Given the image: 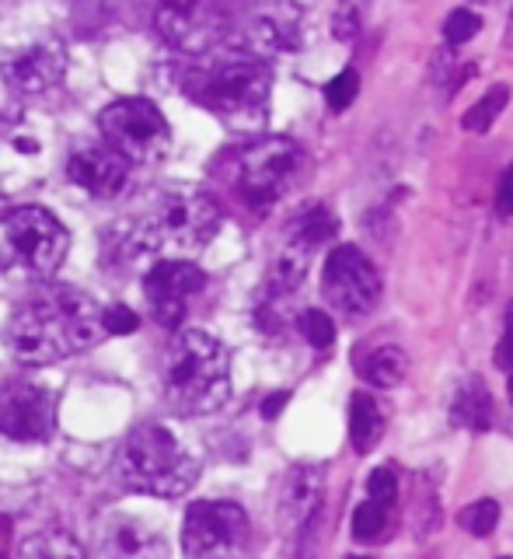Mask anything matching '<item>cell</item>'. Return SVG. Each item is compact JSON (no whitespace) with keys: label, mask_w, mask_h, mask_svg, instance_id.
Masks as SVG:
<instances>
[{"label":"cell","mask_w":513,"mask_h":559,"mask_svg":"<svg viewBox=\"0 0 513 559\" xmlns=\"http://www.w3.org/2000/svg\"><path fill=\"white\" fill-rule=\"evenodd\" d=\"M301 165H304V154L294 140L266 137L241 147L227 161L224 179L238 193L241 203H248L255 210H266L301 179Z\"/></svg>","instance_id":"obj_7"},{"label":"cell","mask_w":513,"mask_h":559,"mask_svg":"<svg viewBox=\"0 0 513 559\" xmlns=\"http://www.w3.org/2000/svg\"><path fill=\"white\" fill-rule=\"evenodd\" d=\"M336 35L339 39H353L356 35V11L353 7H346V11L336 14Z\"/></svg>","instance_id":"obj_34"},{"label":"cell","mask_w":513,"mask_h":559,"mask_svg":"<svg viewBox=\"0 0 513 559\" xmlns=\"http://www.w3.org/2000/svg\"><path fill=\"white\" fill-rule=\"evenodd\" d=\"M95 549L102 559H165V539L133 514H105L95 525Z\"/></svg>","instance_id":"obj_16"},{"label":"cell","mask_w":513,"mask_h":559,"mask_svg":"<svg viewBox=\"0 0 513 559\" xmlns=\"http://www.w3.org/2000/svg\"><path fill=\"white\" fill-rule=\"evenodd\" d=\"M451 423L454 427H468V430L489 427V392L479 378H468L465 385H461V392L454 395Z\"/></svg>","instance_id":"obj_19"},{"label":"cell","mask_w":513,"mask_h":559,"mask_svg":"<svg viewBox=\"0 0 513 559\" xmlns=\"http://www.w3.org/2000/svg\"><path fill=\"white\" fill-rule=\"evenodd\" d=\"M220 231V207L210 193L192 186L154 189L126 224L133 256H192Z\"/></svg>","instance_id":"obj_2"},{"label":"cell","mask_w":513,"mask_h":559,"mask_svg":"<svg viewBox=\"0 0 513 559\" xmlns=\"http://www.w3.org/2000/svg\"><path fill=\"white\" fill-rule=\"evenodd\" d=\"M287 399H290L287 392H276V395H269V399L262 402V416H266V420H276V416H280V409L287 406Z\"/></svg>","instance_id":"obj_35"},{"label":"cell","mask_w":513,"mask_h":559,"mask_svg":"<svg viewBox=\"0 0 513 559\" xmlns=\"http://www.w3.org/2000/svg\"><path fill=\"white\" fill-rule=\"evenodd\" d=\"M105 144L116 147L130 165H151L168 154L171 130L161 109L147 98H119L98 112Z\"/></svg>","instance_id":"obj_8"},{"label":"cell","mask_w":513,"mask_h":559,"mask_svg":"<svg viewBox=\"0 0 513 559\" xmlns=\"http://www.w3.org/2000/svg\"><path fill=\"white\" fill-rule=\"evenodd\" d=\"M322 290L336 308L360 318L381 297V280H377L374 263L356 245H339V249L329 252V263H325L322 273Z\"/></svg>","instance_id":"obj_12"},{"label":"cell","mask_w":513,"mask_h":559,"mask_svg":"<svg viewBox=\"0 0 513 559\" xmlns=\"http://www.w3.org/2000/svg\"><path fill=\"white\" fill-rule=\"evenodd\" d=\"M248 539V514L231 500H196L185 511V559H231Z\"/></svg>","instance_id":"obj_9"},{"label":"cell","mask_w":513,"mask_h":559,"mask_svg":"<svg viewBox=\"0 0 513 559\" xmlns=\"http://www.w3.org/2000/svg\"><path fill=\"white\" fill-rule=\"evenodd\" d=\"M133 329H137L133 308H123V304L105 308V332H109V336H126V332H133Z\"/></svg>","instance_id":"obj_31"},{"label":"cell","mask_w":513,"mask_h":559,"mask_svg":"<svg viewBox=\"0 0 513 559\" xmlns=\"http://www.w3.org/2000/svg\"><path fill=\"white\" fill-rule=\"evenodd\" d=\"M384 521H388V511H384L381 504H374V500H367V504H360L353 514V535L360 542H374L377 535L384 532Z\"/></svg>","instance_id":"obj_26"},{"label":"cell","mask_w":513,"mask_h":559,"mask_svg":"<svg viewBox=\"0 0 513 559\" xmlns=\"http://www.w3.org/2000/svg\"><path fill=\"white\" fill-rule=\"evenodd\" d=\"M63 70H67V49L56 39L32 42L0 63V77L18 95H42L56 88L63 81Z\"/></svg>","instance_id":"obj_15"},{"label":"cell","mask_w":513,"mask_h":559,"mask_svg":"<svg viewBox=\"0 0 513 559\" xmlns=\"http://www.w3.org/2000/svg\"><path fill=\"white\" fill-rule=\"evenodd\" d=\"M322 504V472L318 469H294L283 483L280 521L287 528H301Z\"/></svg>","instance_id":"obj_17"},{"label":"cell","mask_w":513,"mask_h":559,"mask_svg":"<svg viewBox=\"0 0 513 559\" xmlns=\"http://www.w3.org/2000/svg\"><path fill=\"white\" fill-rule=\"evenodd\" d=\"M356 559H360V556H356Z\"/></svg>","instance_id":"obj_39"},{"label":"cell","mask_w":513,"mask_h":559,"mask_svg":"<svg viewBox=\"0 0 513 559\" xmlns=\"http://www.w3.org/2000/svg\"><path fill=\"white\" fill-rule=\"evenodd\" d=\"M496 210H500L503 217L513 214V165L503 172L500 179V189H496Z\"/></svg>","instance_id":"obj_32"},{"label":"cell","mask_w":513,"mask_h":559,"mask_svg":"<svg viewBox=\"0 0 513 559\" xmlns=\"http://www.w3.org/2000/svg\"><path fill=\"white\" fill-rule=\"evenodd\" d=\"M161 395L175 413L206 416L231 399V360L220 339L203 329L171 336L161 357Z\"/></svg>","instance_id":"obj_4"},{"label":"cell","mask_w":513,"mask_h":559,"mask_svg":"<svg viewBox=\"0 0 513 559\" xmlns=\"http://www.w3.org/2000/svg\"><path fill=\"white\" fill-rule=\"evenodd\" d=\"M304 270H308V252L290 245V249L280 252V259H276L273 270H269V290H273V294H290V290L301 287Z\"/></svg>","instance_id":"obj_22"},{"label":"cell","mask_w":513,"mask_h":559,"mask_svg":"<svg viewBox=\"0 0 513 559\" xmlns=\"http://www.w3.org/2000/svg\"><path fill=\"white\" fill-rule=\"evenodd\" d=\"M503 559H510V556H503Z\"/></svg>","instance_id":"obj_38"},{"label":"cell","mask_w":513,"mask_h":559,"mask_svg":"<svg viewBox=\"0 0 513 559\" xmlns=\"http://www.w3.org/2000/svg\"><path fill=\"white\" fill-rule=\"evenodd\" d=\"M405 374H409V357H405V350H398V346H381V350L370 357V367H367L370 385L395 388Z\"/></svg>","instance_id":"obj_23"},{"label":"cell","mask_w":513,"mask_h":559,"mask_svg":"<svg viewBox=\"0 0 513 559\" xmlns=\"http://www.w3.org/2000/svg\"><path fill=\"white\" fill-rule=\"evenodd\" d=\"M7 546H11V521L0 518V559H7Z\"/></svg>","instance_id":"obj_36"},{"label":"cell","mask_w":513,"mask_h":559,"mask_svg":"<svg viewBox=\"0 0 513 559\" xmlns=\"http://www.w3.org/2000/svg\"><path fill=\"white\" fill-rule=\"evenodd\" d=\"M507 102H510V84H493V88H489L486 95L465 112V130L486 133L489 126L496 123V116L507 109Z\"/></svg>","instance_id":"obj_24"},{"label":"cell","mask_w":513,"mask_h":559,"mask_svg":"<svg viewBox=\"0 0 513 559\" xmlns=\"http://www.w3.org/2000/svg\"><path fill=\"white\" fill-rule=\"evenodd\" d=\"M158 35L171 49L185 56H210L213 46L227 32V11L217 4H199V0H182V4H161L154 14Z\"/></svg>","instance_id":"obj_11"},{"label":"cell","mask_w":513,"mask_h":559,"mask_svg":"<svg viewBox=\"0 0 513 559\" xmlns=\"http://www.w3.org/2000/svg\"><path fill=\"white\" fill-rule=\"evenodd\" d=\"M301 336L308 339L311 346H332V339H336V322H332L325 311H318V308H308L301 315Z\"/></svg>","instance_id":"obj_27"},{"label":"cell","mask_w":513,"mask_h":559,"mask_svg":"<svg viewBox=\"0 0 513 559\" xmlns=\"http://www.w3.org/2000/svg\"><path fill=\"white\" fill-rule=\"evenodd\" d=\"M185 95L210 109L217 119H224L234 130H259L266 123L269 91H273V74L262 56L252 49H231L220 56H203L196 67H189L182 81Z\"/></svg>","instance_id":"obj_3"},{"label":"cell","mask_w":513,"mask_h":559,"mask_svg":"<svg viewBox=\"0 0 513 559\" xmlns=\"http://www.w3.org/2000/svg\"><path fill=\"white\" fill-rule=\"evenodd\" d=\"M56 430V392L39 381L11 378L0 385V434L21 444L49 441Z\"/></svg>","instance_id":"obj_10"},{"label":"cell","mask_w":513,"mask_h":559,"mask_svg":"<svg viewBox=\"0 0 513 559\" xmlns=\"http://www.w3.org/2000/svg\"><path fill=\"white\" fill-rule=\"evenodd\" d=\"M70 235L46 207H14L0 214V273L46 280L67 259Z\"/></svg>","instance_id":"obj_6"},{"label":"cell","mask_w":513,"mask_h":559,"mask_svg":"<svg viewBox=\"0 0 513 559\" xmlns=\"http://www.w3.org/2000/svg\"><path fill=\"white\" fill-rule=\"evenodd\" d=\"M384 434V420L377 402L370 399L367 392H356L353 402H349V441H353L356 451H370Z\"/></svg>","instance_id":"obj_18"},{"label":"cell","mask_w":513,"mask_h":559,"mask_svg":"<svg viewBox=\"0 0 513 559\" xmlns=\"http://www.w3.org/2000/svg\"><path fill=\"white\" fill-rule=\"evenodd\" d=\"M479 28H482L479 14L468 11V7H454V11L447 14V21H444V39L451 42V46H461V42L472 39Z\"/></svg>","instance_id":"obj_28"},{"label":"cell","mask_w":513,"mask_h":559,"mask_svg":"<svg viewBox=\"0 0 513 559\" xmlns=\"http://www.w3.org/2000/svg\"><path fill=\"white\" fill-rule=\"evenodd\" d=\"M67 175L74 186L88 189L95 200H112L130 182V161L105 140H81L67 154Z\"/></svg>","instance_id":"obj_14"},{"label":"cell","mask_w":513,"mask_h":559,"mask_svg":"<svg viewBox=\"0 0 513 559\" xmlns=\"http://www.w3.org/2000/svg\"><path fill=\"white\" fill-rule=\"evenodd\" d=\"M510 402H513V378H510Z\"/></svg>","instance_id":"obj_37"},{"label":"cell","mask_w":513,"mask_h":559,"mask_svg":"<svg viewBox=\"0 0 513 559\" xmlns=\"http://www.w3.org/2000/svg\"><path fill=\"white\" fill-rule=\"evenodd\" d=\"M395 493H398V479L391 469H374L367 479V500H374V504H381L384 511H388L391 504H395Z\"/></svg>","instance_id":"obj_30"},{"label":"cell","mask_w":513,"mask_h":559,"mask_svg":"<svg viewBox=\"0 0 513 559\" xmlns=\"http://www.w3.org/2000/svg\"><path fill=\"white\" fill-rule=\"evenodd\" d=\"M206 287V273L189 259H161L144 280V297L151 315L165 329H178L189 311V301Z\"/></svg>","instance_id":"obj_13"},{"label":"cell","mask_w":513,"mask_h":559,"mask_svg":"<svg viewBox=\"0 0 513 559\" xmlns=\"http://www.w3.org/2000/svg\"><path fill=\"white\" fill-rule=\"evenodd\" d=\"M105 336V311L95 297L63 283L32 294L4 325L7 353L21 364H56L91 350Z\"/></svg>","instance_id":"obj_1"},{"label":"cell","mask_w":513,"mask_h":559,"mask_svg":"<svg viewBox=\"0 0 513 559\" xmlns=\"http://www.w3.org/2000/svg\"><path fill=\"white\" fill-rule=\"evenodd\" d=\"M496 364L500 367H513V304L507 311V336H503L500 350H496Z\"/></svg>","instance_id":"obj_33"},{"label":"cell","mask_w":513,"mask_h":559,"mask_svg":"<svg viewBox=\"0 0 513 559\" xmlns=\"http://www.w3.org/2000/svg\"><path fill=\"white\" fill-rule=\"evenodd\" d=\"M496 525H500V504H496V500H475V504H468L465 511H461V528L472 532L475 539L493 535Z\"/></svg>","instance_id":"obj_25"},{"label":"cell","mask_w":513,"mask_h":559,"mask_svg":"<svg viewBox=\"0 0 513 559\" xmlns=\"http://www.w3.org/2000/svg\"><path fill=\"white\" fill-rule=\"evenodd\" d=\"M336 235V217L329 214L325 207H311L304 210L301 217L294 221V231H290V245H297V249H315V245L329 242V238Z\"/></svg>","instance_id":"obj_21"},{"label":"cell","mask_w":513,"mask_h":559,"mask_svg":"<svg viewBox=\"0 0 513 559\" xmlns=\"http://www.w3.org/2000/svg\"><path fill=\"white\" fill-rule=\"evenodd\" d=\"M356 91H360V74L356 70H342V74H336L325 84V102H329V109L342 112L346 105H353Z\"/></svg>","instance_id":"obj_29"},{"label":"cell","mask_w":513,"mask_h":559,"mask_svg":"<svg viewBox=\"0 0 513 559\" xmlns=\"http://www.w3.org/2000/svg\"><path fill=\"white\" fill-rule=\"evenodd\" d=\"M116 479L133 493L182 497L199 476V462L161 423H140L123 437L112 462Z\"/></svg>","instance_id":"obj_5"},{"label":"cell","mask_w":513,"mask_h":559,"mask_svg":"<svg viewBox=\"0 0 513 559\" xmlns=\"http://www.w3.org/2000/svg\"><path fill=\"white\" fill-rule=\"evenodd\" d=\"M18 559H88L81 549V542L74 539L63 528H46V532H35L32 539L21 542Z\"/></svg>","instance_id":"obj_20"}]
</instances>
